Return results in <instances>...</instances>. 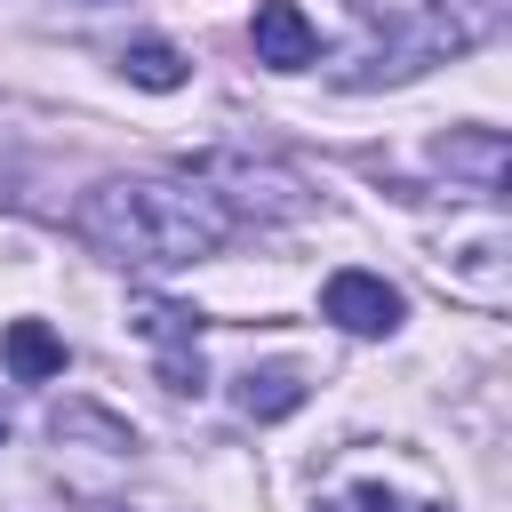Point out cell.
<instances>
[{"instance_id":"obj_4","label":"cell","mask_w":512,"mask_h":512,"mask_svg":"<svg viewBox=\"0 0 512 512\" xmlns=\"http://www.w3.org/2000/svg\"><path fill=\"white\" fill-rule=\"evenodd\" d=\"M128 328L144 344H160V384L168 392H200V312H184L168 296H136L128 304Z\"/></svg>"},{"instance_id":"obj_7","label":"cell","mask_w":512,"mask_h":512,"mask_svg":"<svg viewBox=\"0 0 512 512\" xmlns=\"http://www.w3.org/2000/svg\"><path fill=\"white\" fill-rule=\"evenodd\" d=\"M312 512H448V504L424 496V488H400V480H384V472H336Z\"/></svg>"},{"instance_id":"obj_8","label":"cell","mask_w":512,"mask_h":512,"mask_svg":"<svg viewBox=\"0 0 512 512\" xmlns=\"http://www.w3.org/2000/svg\"><path fill=\"white\" fill-rule=\"evenodd\" d=\"M448 176H472V192L480 200H496L504 192V136L496 128H456V136H440V152H432Z\"/></svg>"},{"instance_id":"obj_6","label":"cell","mask_w":512,"mask_h":512,"mask_svg":"<svg viewBox=\"0 0 512 512\" xmlns=\"http://www.w3.org/2000/svg\"><path fill=\"white\" fill-rule=\"evenodd\" d=\"M248 40H256V64H272V72H304V64H320V32H312V16H304L296 0H256Z\"/></svg>"},{"instance_id":"obj_3","label":"cell","mask_w":512,"mask_h":512,"mask_svg":"<svg viewBox=\"0 0 512 512\" xmlns=\"http://www.w3.org/2000/svg\"><path fill=\"white\" fill-rule=\"evenodd\" d=\"M192 184H208V192L224 200L232 224H240V216L288 224V216L312 208V200H304V176L280 168V160H256V152H200V160H192Z\"/></svg>"},{"instance_id":"obj_9","label":"cell","mask_w":512,"mask_h":512,"mask_svg":"<svg viewBox=\"0 0 512 512\" xmlns=\"http://www.w3.org/2000/svg\"><path fill=\"white\" fill-rule=\"evenodd\" d=\"M232 408H240L248 424H280V416L304 408V376H296V368H248V376L232 384Z\"/></svg>"},{"instance_id":"obj_11","label":"cell","mask_w":512,"mask_h":512,"mask_svg":"<svg viewBox=\"0 0 512 512\" xmlns=\"http://www.w3.org/2000/svg\"><path fill=\"white\" fill-rule=\"evenodd\" d=\"M120 72H128L136 88H152V96H168V88H184V56H176L168 40H136V48L120 56Z\"/></svg>"},{"instance_id":"obj_2","label":"cell","mask_w":512,"mask_h":512,"mask_svg":"<svg viewBox=\"0 0 512 512\" xmlns=\"http://www.w3.org/2000/svg\"><path fill=\"white\" fill-rule=\"evenodd\" d=\"M352 16L376 32V56L360 80H416V72L496 40L512 0H352Z\"/></svg>"},{"instance_id":"obj_1","label":"cell","mask_w":512,"mask_h":512,"mask_svg":"<svg viewBox=\"0 0 512 512\" xmlns=\"http://www.w3.org/2000/svg\"><path fill=\"white\" fill-rule=\"evenodd\" d=\"M72 232L128 272H184L232 240V216L208 184L192 176H104L80 192Z\"/></svg>"},{"instance_id":"obj_5","label":"cell","mask_w":512,"mask_h":512,"mask_svg":"<svg viewBox=\"0 0 512 512\" xmlns=\"http://www.w3.org/2000/svg\"><path fill=\"white\" fill-rule=\"evenodd\" d=\"M320 312L344 328V336H392L400 328V288L384 280V272H360V264H344V272H328V288H320Z\"/></svg>"},{"instance_id":"obj_12","label":"cell","mask_w":512,"mask_h":512,"mask_svg":"<svg viewBox=\"0 0 512 512\" xmlns=\"http://www.w3.org/2000/svg\"><path fill=\"white\" fill-rule=\"evenodd\" d=\"M0 440H8V408H0Z\"/></svg>"},{"instance_id":"obj_10","label":"cell","mask_w":512,"mask_h":512,"mask_svg":"<svg viewBox=\"0 0 512 512\" xmlns=\"http://www.w3.org/2000/svg\"><path fill=\"white\" fill-rule=\"evenodd\" d=\"M0 352H8V376H16V384H48V376H64V336H48L40 320H16Z\"/></svg>"}]
</instances>
